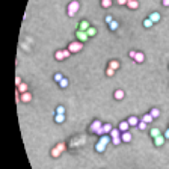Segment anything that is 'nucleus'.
Listing matches in <instances>:
<instances>
[{
	"mask_svg": "<svg viewBox=\"0 0 169 169\" xmlns=\"http://www.w3.org/2000/svg\"><path fill=\"white\" fill-rule=\"evenodd\" d=\"M110 142H112V137H110V136H106V134H103V136L100 137V141L97 142V145H95V151H97V152H104L106 146Z\"/></svg>",
	"mask_w": 169,
	"mask_h": 169,
	"instance_id": "obj_1",
	"label": "nucleus"
},
{
	"mask_svg": "<svg viewBox=\"0 0 169 169\" xmlns=\"http://www.w3.org/2000/svg\"><path fill=\"white\" fill-rule=\"evenodd\" d=\"M79 8H80V3H79L77 0H72L71 3L68 5V11H67L68 17H74V15L79 12Z\"/></svg>",
	"mask_w": 169,
	"mask_h": 169,
	"instance_id": "obj_2",
	"label": "nucleus"
},
{
	"mask_svg": "<svg viewBox=\"0 0 169 169\" xmlns=\"http://www.w3.org/2000/svg\"><path fill=\"white\" fill-rule=\"evenodd\" d=\"M82 48H83V42H80V41H74V42H71L68 45V50L71 53H79Z\"/></svg>",
	"mask_w": 169,
	"mask_h": 169,
	"instance_id": "obj_3",
	"label": "nucleus"
},
{
	"mask_svg": "<svg viewBox=\"0 0 169 169\" xmlns=\"http://www.w3.org/2000/svg\"><path fill=\"white\" fill-rule=\"evenodd\" d=\"M101 127H103V122H101V121H92V124L89 125V130H91L92 133H97Z\"/></svg>",
	"mask_w": 169,
	"mask_h": 169,
	"instance_id": "obj_4",
	"label": "nucleus"
},
{
	"mask_svg": "<svg viewBox=\"0 0 169 169\" xmlns=\"http://www.w3.org/2000/svg\"><path fill=\"white\" fill-rule=\"evenodd\" d=\"M76 36L79 38V41H80V42H86V41L89 39L88 33H86V32H83V30H77V32H76Z\"/></svg>",
	"mask_w": 169,
	"mask_h": 169,
	"instance_id": "obj_5",
	"label": "nucleus"
},
{
	"mask_svg": "<svg viewBox=\"0 0 169 169\" xmlns=\"http://www.w3.org/2000/svg\"><path fill=\"white\" fill-rule=\"evenodd\" d=\"M165 141H166V137H165L163 134H160V136L154 137V145H156V146H161V145L165 143Z\"/></svg>",
	"mask_w": 169,
	"mask_h": 169,
	"instance_id": "obj_6",
	"label": "nucleus"
},
{
	"mask_svg": "<svg viewBox=\"0 0 169 169\" xmlns=\"http://www.w3.org/2000/svg\"><path fill=\"white\" fill-rule=\"evenodd\" d=\"M118 128L121 130V133H124V131H128V128H130V124H128V121H121Z\"/></svg>",
	"mask_w": 169,
	"mask_h": 169,
	"instance_id": "obj_7",
	"label": "nucleus"
},
{
	"mask_svg": "<svg viewBox=\"0 0 169 169\" xmlns=\"http://www.w3.org/2000/svg\"><path fill=\"white\" fill-rule=\"evenodd\" d=\"M133 61H134V62H137V63H142L143 61H145V54H143L142 52H137V53H136V56H134Z\"/></svg>",
	"mask_w": 169,
	"mask_h": 169,
	"instance_id": "obj_8",
	"label": "nucleus"
},
{
	"mask_svg": "<svg viewBox=\"0 0 169 169\" xmlns=\"http://www.w3.org/2000/svg\"><path fill=\"white\" fill-rule=\"evenodd\" d=\"M20 100H21L23 103H29V101L32 100V95H30V92H24V94H20Z\"/></svg>",
	"mask_w": 169,
	"mask_h": 169,
	"instance_id": "obj_9",
	"label": "nucleus"
},
{
	"mask_svg": "<svg viewBox=\"0 0 169 169\" xmlns=\"http://www.w3.org/2000/svg\"><path fill=\"white\" fill-rule=\"evenodd\" d=\"M127 121H128L130 127H137V125H139V118H136V116H130Z\"/></svg>",
	"mask_w": 169,
	"mask_h": 169,
	"instance_id": "obj_10",
	"label": "nucleus"
},
{
	"mask_svg": "<svg viewBox=\"0 0 169 169\" xmlns=\"http://www.w3.org/2000/svg\"><path fill=\"white\" fill-rule=\"evenodd\" d=\"M131 133L130 131H124V133H121V139H122V142H130L131 141Z\"/></svg>",
	"mask_w": 169,
	"mask_h": 169,
	"instance_id": "obj_11",
	"label": "nucleus"
},
{
	"mask_svg": "<svg viewBox=\"0 0 169 169\" xmlns=\"http://www.w3.org/2000/svg\"><path fill=\"white\" fill-rule=\"evenodd\" d=\"M89 27H91V24H89L86 20H83V21H80V24H79V30H83V32H86Z\"/></svg>",
	"mask_w": 169,
	"mask_h": 169,
	"instance_id": "obj_12",
	"label": "nucleus"
},
{
	"mask_svg": "<svg viewBox=\"0 0 169 169\" xmlns=\"http://www.w3.org/2000/svg\"><path fill=\"white\" fill-rule=\"evenodd\" d=\"M160 14H159V12H152L151 15H150V20H151L152 23H154V24H156V23H159V21H160Z\"/></svg>",
	"mask_w": 169,
	"mask_h": 169,
	"instance_id": "obj_13",
	"label": "nucleus"
},
{
	"mask_svg": "<svg viewBox=\"0 0 169 169\" xmlns=\"http://www.w3.org/2000/svg\"><path fill=\"white\" fill-rule=\"evenodd\" d=\"M127 6L130 9H137L139 8V2L137 0H130V2H127Z\"/></svg>",
	"mask_w": 169,
	"mask_h": 169,
	"instance_id": "obj_14",
	"label": "nucleus"
},
{
	"mask_svg": "<svg viewBox=\"0 0 169 169\" xmlns=\"http://www.w3.org/2000/svg\"><path fill=\"white\" fill-rule=\"evenodd\" d=\"M109 136H110L112 139H113V137H119V136H121V130H119V128H113V130L109 133Z\"/></svg>",
	"mask_w": 169,
	"mask_h": 169,
	"instance_id": "obj_15",
	"label": "nucleus"
},
{
	"mask_svg": "<svg viewBox=\"0 0 169 169\" xmlns=\"http://www.w3.org/2000/svg\"><path fill=\"white\" fill-rule=\"evenodd\" d=\"M54 57H56V61H63V59H65V54H63L62 50H57V52L54 53Z\"/></svg>",
	"mask_w": 169,
	"mask_h": 169,
	"instance_id": "obj_16",
	"label": "nucleus"
},
{
	"mask_svg": "<svg viewBox=\"0 0 169 169\" xmlns=\"http://www.w3.org/2000/svg\"><path fill=\"white\" fill-rule=\"evenodd\" d=\"M109 68H112V70H118V68H119V62H118V61H110V62H109Z\"/></svg>",
	"mask_w": 169,
	"mask_h": 169,
	"instance_id": "obj_17",
	"label": "nucleus"
},
{
	"mask_svg": "<svg viewBox=\"0 0 169 169\" xmlns=\"http://www.w3.org/2000/svg\"><path fill=\"white\" fill-rule=\"evenodd\" d=\"M113 97H115L116 100H122V98H124V91H121V89L115 91V95H113Z\"/></svg>",
	"mask_w": 169,
	"mask_h": 169,
	"instance_id": "obj_18",
	"label": "nucleus"
},
{
	"mask_svg": "<svg viewBox=\"0 0 169 169\" xmlns=\"http://www.w3.org/2000/svg\"><path fill=\"white\" fill-rule=\"evenodd\" d=\"M150 115L154 118V119H157L159 116H160V110L159 109H151V112H150Z\"/></svg>",
	"mask_w": 169,
	"mask_h": 169,
	"instance_id": "obj_19",
	"label": "nucleus"
},
{
	"mask_svg": "<svg viewBox=\"0 0 169 169\" xmlns=\"http://www.w3.org/2000/svg\"><path fill=\"white\" fill-rule=\"evenodd\" d=\"M54 121H56L57 124H62L63 121H65V115H59V113H56V116H54Z\"/></svg>",
	"mask_w": 169,
	"mask_h": 169,
	"instance_id": "obj_20",
	"label": "nucleus"
},
{
	"mask_svg": "<svg viewBox=\"0 0 169 169\" xmlns=\"http://www.w3.org/2000/svg\"><path fill=\"white\" fill-rule=\"evenodd\" d=\"M112 130H113L112 124H103V131H104V134H106V133H110Z\"/></svg>",
	"mask_w": 169,
	"mask_h": 169,
	"instance_id": "obj_21",
	"label": "nucleus"
},
{
	"mask_svg": "<svg viewBox=\"0 0 169 169\" xmlns=\"http://www.w3.org/2000/svg\"><path fill=\"white\" fill-rule=\"evenodd\" d=\"M142 121H145L146 124H150V122H152V121H154V118H152V116L150 115V113H146V115H143Z\"/></svg>",
	"mask_w": 169,
	"mask_h": 169,
	"instance_id": "obj_22",
	"label": "nucleus"
},
{
	"mask_svg": "<svg viewBox=\"0 0 169 169\" xmlns=\"http://www.w3.org/2000/svg\"><path fill=\"white\" fill-rule=\"evenodd\" d=\"M86 33H88V36H94V35H97V29L95 27H89L88 30H86Z\"/></svg>",
	"mask_w": 169,
	"mask_h": 169,
	"instance_id": "obj_23",
	"label": "nucleus"
},
{
	"mask_svg": "<svg viewBox=\"0 0 169 169\" xmlns=\"http://www.w3.org/2000/svg\"><path fill=\"white\" fill-rule=\"evenodd\" d=\"M18 92H20V94H24V92H27V85H26V83H21V85L18 86Z\"/></svg>",
	"mask_w": 169,
	"mask_h": 169,
	"instance_id": "obj_24",
	"label": "nucleus"
},
{
	"mask_svg": "<svg viewBox=\"0 0 169 169\" xmlns=\"http://www.w3.org/2000/svg\"><path fill=\"white\" fill-rule=\"evenodd\" d=\"M61 154H62V152L59 151L56 146H54V148H52V157H61Z\"/></svg>",
	"mask_w": 169,
	"mask_h": 169,
	"instance_id": "obj_25",
	"label": "nucleus"
},
{
	"mask_svg": "<svg viewBox=\"0 0 169 169\" xmlns=\"http://www.w3.org/2000/svg\"><path fill=\"white\" fill-rule=\"evenodd\" d=\"M101 6L103 8H110L112 6V0H101Z\"/></svg>",
	"mask_w": 169,
	"mask_h": 169,
	"instance_id": "obj_26",
	"label": "nucleus"
},
{
	"mask_svg": "<svg viewBox=\"0 0 169 169\" xmlns=\"http://www.w3.org/2000/svg\"><path fill=\"white\" fill-rule=\"evenodd\" d=\"M118 26H119V23L113 20V21H112V23L109 24V29H110V30H116V29H118Z\"/></svg>",
	"mask_w": 169,
	"mask_h": 169,
	"instance_id": "obj_27",
	"label": "nucleus"
},
{
	"mask_svg": "<svg viewBox=\"0 0 169 169\" xmlns=\"http://www.w3.org/2000/svg\"><path fill=\"white\" fill-rule=\"evenodd\" d=\"M150 134H151V136H152V139H154V137H157V136H160V130H159V128H152V130H151V133H150Z\"/></svg>",
	"mask_w": 169,
	"mask_h": 169,
	"instance_id": "obj_28",
	"label": "nucleus"
},
{
	"mask_svg": "<svg viewBox=\"0 0 169 169\" xmlns=\"http://www.w3.org/2000/svg\"><path fill=\"white\" fill-rule=\"evenodd\" d=\"M152 24H154V23H152V21H151V20H150V18H146V20H143V26L146 27V29H150V27H151Z\"/></svg>",
	"mask_w": 169,
	"mask_h": 169,
	"instance_id": "obj_29",
	"label": "nucleus"
},
{
	"mask_svg": "<svg viewBox=\"0 0 169 169\" xmlns=\"http://www.w3.org/2000/svg\"><path fill=\"white\" fill-rule=\"evenodd\" d=\"M59 86H61V88H62V89H65V88H67V86H68V80H67V79L63 77L62 80L59 82Z\"/></svg>",
	"mask_w": 169,
	"mask_h": 169,
	"instance_id": "obj_30",
	"label": "nucleus"
},
{
	"mask_svg": "<svg viewBox=\"0 0 169 169\" xmlns=\"http://www.w3.org/2000/svg\"><path fill=\"white\" fill-rule=\"evenodd\" d=\"M56 113H59V115H65V107H63V106H57V107H56Z\"/></svg>",
	"mask_w": 169,
	"mask_h": 169,
	"instance_id": "obj_31",
	"label": "nucleus"
},
{
	"mask_svg": "<svg viewBox=\"0 0 169 169\" xmlns=\"http://www.w3.org/2000/svg\"><path fill=\"white\" fill-rule=\"evenodd\" d=\"M56 148H57L61 152H63V151H65V148H67V145H65L63 142H61V143H57V145H56Z\"/></svg>",
	"mask_w": 169,
	"mask_h": 169,
	"instance_id": "obj_32",
	"label": "nucleus"
},
{
	"mask_svg": "<svg viewBox=\"0 0 169 169\" xmlns=\"http://www.w3.org/2000/svg\"><path fill=\"white\" fill-rule=\"evenodd\" d=\"M121 142H122L121 136H119V137H113V139H112V143H113V145H119Z\"/></svg>",
	"mask_w": 169,
	"mask_h": 169,
	"instance_id": "obj_33",
	"label": "nucleus"
},
{
	"mask_svg": "<svg viewBox=\"0 0 169 169\" xmlns=\"http://www.w3.org/2000/svg\"><path fill=\"white\" fill-rule=\"evenodd\" d=\"M62 79H63V76L61 74V72H56V74H54V80L57 82V83H59V82L62 80Z\"/></svg>",
	"mask_w": 169,
	"mask_h": 169,
	"instance_id": "obj_34",
	"label": "nucleus"
},
{
	"mask_svg": "<svg viewBox=\"0 0 169 169\" xmlns=\"http://www.w3.org/2000/svg\"><path fill=\"white\" fill-rule=\"evenodd\" d=\"M146 122H145V121H139V125H137V127H139V128H141V130H145V128H146Z\"/></svg>",
	"mask_w": 169,
	"mask_h": 169,
	"instance_id": "obj_35",
	"label": "nucleus"
},
{
	"mask_svg": "<svg viewBox=\"0 0 169 169\" xmlns=\"http://www.w3.org/2000/svg\"><path fill=\"white\" fill-rule=\"evenodd\" d=\"M106 74H107V76H109V77H112V76L115 74V70H112V68H109V67H107V70H106Z\"/></svg>",
	"mask_w": 169,
	"mask_h": 169,
	"instance_id": "obj_36",
	"label": "nucleus"
},
{
	"mask_svg": "<svg viewBox=\"0 0 169 169\" xmlns=\"http://www.w3.org/2000/svg\"><path fill=\"white\" fill-rule=\"evenodd\" d=\"M62 52H63V54H65V59H67V57H70V54H71V52H70L68 48H65V50H62Z\"/></svg>",
	"mask_w": 169,
	"mask_h": 169,
	"instance_id": "obj_37",
	"label": "nucleus"
},
{
	"mask_svg": "<svg viewBox=\"0 0 169 169\" xmlns=\"http://www.w3.org/2000/svg\"><path fill=\"white\" fill-rule=\"evenodd\" d=\"M104 20H106V23H107V24H110V23L113 21V18H112V15H107V17L104 18Z\"/></svg>",
	"mask_w": 169,
	"mask_h": 169,
	"instance_id": "obj_38",
	"label": "nucleus"
},
{
	"mask_svg": "<svg viewBox=\"0 0 169 169\" xmlns=\"http://www.w3.org/2000/svg\"><path fill=\"white\" fill-rule=\"evenodd\" d=\"M116 3H118L119 6H122V5H127V0H116Z\"/></svg>",
	"mask_w": 169,
	"mask_h": 169,
	"instance_id": "obj_39",
	"label": "nucleus"
},
{
	"mask_svg": "<svg viewBox=\"0 0 169 169\" xmlns=\"http://www.w3.org/2000/svg\"><path fill=\"white\" fill-rule=\"evenodd\" d=\"M136 53H137V52H134V50H131V52L128 53V56H130L131 59H134V56H136Z\"/></svg>",
	"mask_w": 169,
	"mask_h": 169,
	"instance_id": "obj_40",
	"label": "nucleus"
},
{
	"mask_svg": "<svg viewBox=\"0 0 169 169\" xmlns=\"http://www.w3.org/2000/svg\"><path fill=\"white\" fill-rule=\"evenodd\" d=\"M15 85H17V86H20V85H21V79H20V77H15Z\"/></svg>",
	"mask_w": 169,
	"mask_h": 169,
	"instance_id": "obj_41",
	"label": "nucleus"
},
{
	"mask_svg": "<svg viewBox=\"0 0 169 169\" xmlns=\"http://www.w3.org/2000/svg\"><path fill=\"white\" fill-rule=\"evenodd\" d=\"M161 3H163V6H166V8H168V6H169V0H163Z\"/></svg>",
	"mask_w": 169,
	"mask_h": 169,
	"instance_id": "obj_42",
	"label": "nucleus"
},
{
	"mask_svg": "<svg viewBox=\"0 0 169 169\" xmlns=\"http://www.w3.org/2000/svg\"><path fill=\"white\" fill-rule=\"evenodd\" d=\"M163 136H165L166 139H169V128H168V130H166V131H165V134H163Z\"/></svg>",
	"mask_w": 169,
	"mask_h": 169,
	"instance_id": "obj_43",
	"label": "nucleus"
},
{
	"mask_svg": "<svg viewBox=\"0 0 169 169\" xmlns=\"http://www.w3.org/2000/svg\"><path fill=\"white\" fill-rule=\"evenodd\" d=\"M127 2H130V0H127Z\"/></svg>",
	"mask_w": 169,
	"mask_h": 169,
	"instance_id": "obj_44",
	"label": "nucleus"
}]
</instances>
